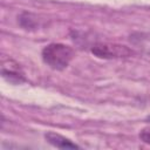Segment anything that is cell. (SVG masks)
Listing matches in <instances>:
<instances>
[{
	"label": "cell",
	"mask_w": 150,
	"mask_h": 150,
	"mask_svg": "<svg viewBox=\"0 0 150 150\" xmlns=\"http://www.w3.org/2000/svg\"><path fill=\"white\" fill-rule=\"evenodd\" d=\"M1 74L6 81H8L13 84H19V83H22L26 81L23 71L21 70L19 64L13 61H8V66L6 63H4Z\"/></svg>",
	"instance_id": "3"
},
{
	"label": "cell",
	"mask_w": 150,
	"mask_h": 150,
	"mask_svg": "<svg viewBox=\"0 0 150 150\" xmlns=\"http://www.w3.org/2000/svg\"><path fill=\"white\" fill-rule=\"evenodd\" d=\"M146 122H150V116H148V117H146Z\"/></svg>",
	"instance_id": "7"
},
{
	"label": "cell",
	"mask_w": 150,
	"mask_h": 150,
	"mask_svg": "<svg viewBox=\"0 0 150 150\" xmlns=\"http://www.w3.org/2000/svg\"><path fill=\"white\" fill-rule=\"evenodd\" d=\"M45 138L49 144H52L53 146L59 148V149H80V146L77 144L73 143L69 138H67L62 135H59L56 132H53V131L46 132Z\"/></svg>",
	"instance_id": "4"
},
{
	"label": "cell",
	"mask_w": 150,
	"mask_h": 150,
	"mask_svg": "<svg viewBox=\"0 0 150 150\" xmlns=\"http://www.w3.org/2000/svg\"><path fill=\"white\" fill-rule=\"evenodd\" d=\"M42 61L54 70H63L74 57L71 47L63 43H49L41 52Z\"/></svg>",
	"instance_id": "1"
},
{
	"label": "cell",
	"mask_w": 150,
	"mask_h": 150,
	"mask_svg": "<svg viewBox=\"0 0 150 150\" xmlns=\"http://www.w3.org/2000/svg\"><path fill=\"white\" fill-rule=\"evenodd\" d=\"M139 138L146 143V144H150V128H144L141 132H139Z\"/></svg>",
	"instance_id": "6"
},
{
	"label": "cell",
	"mask_w": 150,
	"mask_h": 150,
	"mask_svg": "<svg viewBox=\"0 0 150 150\" xmlns=\"http://www.w3.org/2000/svg\"><path fill=\"white\" fill-rule=\"evenodd\" d=\"M90 52L100 59H121L129 57L134 54V52L125 45L118 43H108V42H98L95 43Z\"/></svg>",
	"instance_id": "2"
},
{
	"label": "cell",
	"mask_w": 150,
	"mask_h": 150,
	"mask_svg": "<svg viewBox=\"0 0 150 150\" xmlns=\"http://www.w3.org/2000/svg\"><path fill=\"white\" fill-rule=\"evenodd\" d=\"M19 23L22 28L25 29H36L39 27V20H38V16L32 14V13H28V12H23L20 14L19 16Z\"/></svg>",
	"instance_id": "5"
}]
</instances>
